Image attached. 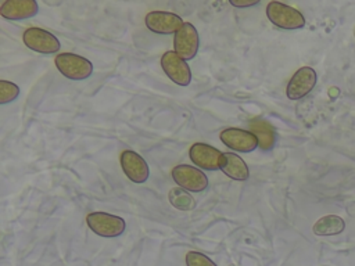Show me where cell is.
Returning <instances> with one entry per match:
<instances>
[{
	"label": "cell",
	"mask_w": 355,
	"mask_h": 266,
	"mask_svg": "<svg viewBox=\"0 0 355 266\" xmlns=\"http://www.w3.org/2000/svg\"><path fill=\"white\" fill-rule=\"evenodd\" d=\"M54 64L64 76L72 80H83L93 72V64L75 53L57 54Z\"/></svg>",
	"instance_id": "1"
},
{
	"label": "cell",
	"mask_w": 355,
	"mask_h": 266,
	"mask_svg": "<svg viewBox=\"0 0 355 266\" xmlns=\"http://www.w3.org/2000/svg\"><path fill=\"white\" fill-rule=\"evenodd\" d=\"M266 17L273 25L282 29H300L305 25V18L298 10L280 1L268 3Z\"/></svg>",
	"instance_id": "2"
},
{
	"label": "cell",
	"mask_w": 355,
	"mask_h": 266,
	"mask_svg": "<svg viewBox=\"0 0 355 266\" xmlns=\"http://www.w3.org/2000/svg\"><path fill=\"white\" fill-rule=\"evenodd\" d=\"M89 229L100 237H118L125 230V220L119 216L105 212H92L86 216Z\"/></svg>",
	"instance_id": "3"
},
{
	"label": "cell",
	"mask_w": 355,
	"mask_h": 266,
	"mask_svg": "<svg viewBox=\"0 0 355 266\" xmlns=\"http://www.w3.org/2000/svg\"><path fill=\"white\" fill-rule=\"evenodd\" d=\"M172 177L180 188L189 193L202 191L208 186V179L204 172H201L196 166H190L184 163L178 165L172 169Z\"/></svg>",
	"instance_id": "4"
},
{
	"label": "cell",
	"mask_w": 355,
	"mask_h": 266,
	"mask_svg": "<svg viewBox=\"0 0 355 266\" xmlns=\"http://www.w3.org/2000/svg\"><path fill=\"white\" fill-rule=\"evenodd\" d=\"M22 39L28 48L42 54H55L61 47L60 40L42 28H28L24 32Z\"/></svg>",
	"instance_id": "5"
},
{
	"label": "cell",
	"mask_w": 355,
	"mask_h": 266,
	"mask_svg": "<svg viewBox=\"0 0 355 266\" xmlns=\"http://www.w3.org/2000/svg\"><path fill=\"white\" fill-rule=\"evenodd\" d=\"M173 46H175L173 51L183 60L194 58V55L198 51L200 37L193 24L190 22L183 24V26L175 33Z\"/></svg>",
	"instance_id": "6"
},
{
	"label": "cell",
	"mask_w": 355,
	"mask_h": 266,
	"mask_svg": "<svg viewBox=\"0 0 355 266\" xmlns=\"http://www.w3.org/2000/svg\"><path fill=\"white\" fill-rule=\"evenodd\" d=\"M161 66L166 76L179 86H187L191 82V71L186 60L179 57L175 51H166L161 57Z\"/></svg>",
	"instance_id": "7"
},
{
	"label": "cell",
	"mask_w": 355,
	"mask_h": 266,
	"mask_svg": "<svg viewBox=\"0 0 355 266\" xmlns=\"http://www.w3.org/2000/svg\"><path fill=\"white\" fill-rule=\"evenodd\" d=\"M189 155L196 166L205 170L220 169L223 162V152L205 143H194L190 147Z\"/></svg>",
	"instance_id": "8"
},
{
	"label": "cell",
	"mask_w": 355,
	"mask_h": 266,
	"mask_svg": "<svg viewBox=\"0 0 355 266\" xmlns=\"http://www.w3.org/2000/svg\"><path fill=\"white\" fill-rule=\"evenodd\" d=\"M219 137L226 147L239 152H251L259 147L255 134H252L250 130L239 127H227L220 132Z\"/></svg>",
	"instance_id": "9"
},
{
	"label": "cell",
	"mask_w": 355,
	"mask_h": 266,
	"mask_svg": "<svg viewBox=\"0 0 355 266\" xmlns=\"http://www.w3.org/2000/svg\"><path fill=\"white\" fill-rule=\"evenodd\" d=\"M183 19L173 14L166 11H150L146 15V26L155 33L159 35H171L176 33L183 26Z\"/></svg>",
	"instance_id": "10"
},
{
	"label": "cell",
	"mask_w": 355,
	"mask_h": 266,
	"mask_svg": "<svg viewBox=\"0 0 355 266\" xmlns=\"http://www.w3.org/2000/svg\"><path fill=\"white\" fill-rule=\"evenodd\" d=\"M316 85V72L311 66L300 68L290 79L286 94L290 100H300L305 97Z\"/></svg>",
	"instance_id": "11"
},
{
	"label": "cell",
	"mask_w": 355,
	"mask_h": 266,
	"mask_svg": "<svg viewBox=\"0 0 355 266\" xmlns=\"http://www.w3.org/2000/svg\"><path fill=\"white\" fill-rule=\"evenodd\" d=\"M121 166L123 173L133 183H144L148 179V165L147 162L135 151L125 150L121 154Z\"/></svg>",
	"instance_id": "12"
},
{
	"label": "cell",
	"mask_w": 355,
	"mask_h": 266,
	"mask_svg": "<svg viewBox=\"0 0 355 266\" xmlns=\"http://www.w3.org/2000/svg\"><path fill=\"white\" fill-rule=\"evenodd\" d=\"M37 3L35 0H6L0 7V15L6 19H26L37 14Z\"/></svg>",
	"instance_id": "13"
},
{
	"label": "cell",
	"mask_w": 355,
	"mask_h": 266,
	"mask_svg": "<svg viewBox=\"0 0 355 266\" xmlns=\"http://www.w3.org/2000/svg\"><path fill=\"white\" fill-rule=\"evenodd\" d=\"M248 127H250V132L255 134V137L258 139V144L262 151H269L273 148L276 143V133L268 121L261 118L250 119Z\"/></svg>",
	"instance_id": "14"
},
{
	"label": "cell",
	"mask_w": 355,
	"mask_h": 266,
	"mask_svg": "<svg viewBox=\"0 0 355 266\" xmlns=\"http://www.w3.org/2000/svg\"><path fill=\"white\" fill-rule=\"evenodd\" d=\"M220 170L233 180H247L250 170L247 163L234 152H223V162Z\"/></svg>",
	"instance_id": "15"
},
{
	"label": "cell",
	"mask_w": 355,
	"mask_h": 266,
	"mask_svg": "<svg viewBox=\"0 0 355 266\" xmlns=\"http://www.w3.org/2000/svg\"><path fill=\"white\" fill-rule=\"evenodd\" d=\"M344 220L337 215H326L316 220L313 224V233L316 236H334L344 230Z\"/></svg>",
	"instance_id": "16"
},
{
	"label": "cell",
	"mask_w": 355,
	"mask_h": 266,
	"mask_svg": "<svg viewBox=\"0 0 355 266\" xmlns=\"http://www.w3.org/2000/svg\"><path fill=\"white\" fill-rule=\"evenodd\" d=\"M169 201H171V204L175 206V208H178V209H180V211H190V209H193L194 208V198L189 194V191H186V190H183V188H172L171 191H169Z\"/></svg>",
	"instance_id": "17"
},
{
	"label": "cell",
	"mask_w": 355,
	"mask_h": 266,
	"mask_svg": "<svg viewBox=\"0 0 355 266\" xmlns=\"http://www.w3.org/2000/svg\"><path fill=\"white\" fill-rule=\"evenodd\" d=\"M19 94V87L7 80H0V104H7L14 101Z\"/></svg>",
	"instance_id": "18"
},
{
	"label": "cell",
	"mask_w": 355,
	"mask_h": 266,
	"mask_svg": "<svg viewBox=\"0 0 355 266\" xmlns=\"http://www.w3.org/2000/svg\"><path fill=\"white\" fill-rule=\"evenodd\" d=\"M187 266H216L207 255L198 251H189L186 255Z\"/></svg>",
	"instance_id": "19"
},
{
	"label": "cell",
	"mask_w": 355,
	"mask_h": 266,
	"mask_svg": "<svg viewBox=\"0 0 355 266\" xmlns=\"http://www.w3.org/2000/svg\"><path fill=\"white\" fill-rule=\"evenodd\" d=\"M259 0H251V1H239V0H230V4L233 7H251V6H255L258 4Z\"/></svg>",
	"instance_id": "20"
},
{
	"label": "cell",
	"mask_w": 355,
	"mask_h": 266,
	"mask_svg": "<svg viewBox=\"0 0 355 266\" xmlns=\"http://www.w3.org/2000/svg\"><path fill=\"white\" fill-rule=\"evenodd\" d=\"M354 36H355V28H354Z\"/></svg>",
	"instance_id": "21"
}]
</instances>
